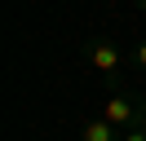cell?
Listing matches in <instances>:
<instances>
[{"instance_id":"7a4b0ae2","label":"cell","mask_w":146,"mask_h":141,"mask_svg":"<svg viewBox=\"0 0 146 141\" xmlns=\"http://www.w3.org/2000/svg\"><path fill=\"white\" fill-rule=\"evenodd\" d=\"M84 57H89V66L98 70V75H115L119 62H124V53H119V44H115V40L93 35V40H84Z\"/></svg>"},{"instance_id":"5b68a950","label":"cell","mask_w":146,"mask_h":141,"mask_svg":"<svg viewBox=\"0 0 146 141\" xmlns=\"http://www.w3.org/2000/svg\"><path fill=\"white\" fill-rule=\"evenodd\" d=\"M124 141H146V128H133V132H124Z\"/></svg>"},{"instance_id":"3957f363","label":"cell","mask_w":146,"mask_h":141,"mask_svg":"<svg viewBox=\"0 0 146 141\" xmlns=\"http://www.w3.org/2000/svg\"><path fill=\"white\" fill-rule=\"evenodd\" d=\"M80 141H124V132L98 115V119H84L80 123Z\"/></svg>"},{"instance_id":"277c9868","label":"cell","mask_w":146,"mask_h":141,"mask_svg":"<svg viewBox=\"0 0 146 141\" xmlns=\"http://www.w3.org/2000/svg\"><path fill=\"white\" fill-rule=\"evenodd\" d=\"M133 62H137V66L146 70V40H142V44H137V49H133Z\"/></svg>"},{"instance_id":"8992f818","label":"cell","mask_w":146,"mask_h":141,"mask_svg":"<svg viewBox=\"0 0 146 141\" xmlns=\"http://www.w3.org/2000/svg\"><path fill=\"white\" fill-rule=\"evenodd\" d=\"M137 9H142V13H146V0H137Z\"/></svg>"},{"instance_id":"6da1fadb","label":"cell","mask_w":146,"mask_h":141,"mask_svg":"<svg viewBox=\"0 0 146 141\" xmlns=\"http://www.w3.org/2000/svg\"><path fill=\"white\" fill-rule=\"evenodd\" d=\"M102 119L115 123V128H124V132H133V128H146V106L137 101V97L115 93V97H106V101H102Z\"/></svg>"}]
</instances>
